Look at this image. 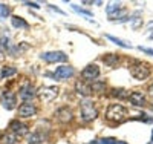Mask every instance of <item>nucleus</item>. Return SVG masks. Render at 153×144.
Wrapping results in <instances>:
<instances>
[{"instance_id": "nucleus-3", "label": "nucleus", "mask_w": 153, "mask_h": 144, "mask_svg": "<svg viewBox=\"0 0 153 144\" xmlns=\"http://www.w3.org/2000/svg\"><path fill=\"white\" fill-rule=\"evenodd\" d=\"M130 74H132L133 78H136V80H146L150 75V69L147 68V64L136 61L130 66Z\"/></svg>"}, {"instance_id": "nucleus-29", "label": "nucleus", "mask_w": 153, "mask_h": 144, "mask_svg": "<svg viewBox=\"0 0 153 144\" xmlns=\"http://www.w3.org/2000/svg\"><path fill=\"white\" fill-rule=\"evenodd\" d=\"M149 95H150V97L153 98V84H152V86L149 87Z\"/></svg>"}, {"instance_id": "nucleus-17", "label": "nucleus", "mask_w": 153, "mask_h": 144, "mask_svg": "<svg viewBox=\"0 0 153 144\" xmlns=\"http://www.w3.org/2000/svg\"><path fill=\"white\" fill-rule=\"evenodd\" d=\"M0 144H17V140L14 135L11 134H5L0 137Z\"/></svg>"}, {"instance_id": "nucleus-5", "label": "nucleus", "mask_w": 153, "mask_h": 144, "mask_svg": "<svg viewBox=\"0 0 153 144\" xmlns=\"http://www.w3.org/2000/svg\"><path fill=\"white\" fill-rule=\"evenodd\" d=\"M16 104H17L16 94L11 92V90H3V94H2V106L6 110H12L16 107Z\"/></svg>"}, {"instance_id": "nucleus-14", "label": "nucleus", "mask_w": 153, "mask_h": 144, "mask_svg": "<svg viewBox=\"0 0 153 144\" xmlns=\"http://www.w3.org/2000/svg\"><path fill=\"white\" fill-rule=\"evenodd\" d=\"M45 143H46V137L42 135V134H38V132L31 134L28 137V144H45Z\"/></svg>"}, {"instance_id": "nucleus-25", "label": "nucleus", "mask_w": 153, "mask_h": 144, "mask_svg": "<svg viewBox=\"0 0 153 144\" xmlns=\"http://www.w3.org/2000/svg\"><path fill=\"white\" fill-rule=\"evenodd\" d=\"M104 87H106L104 83H95V84H92V89L94 90H103Z\"/></svg>"}, {"instance_id": "nucleus-1", "label": "nucleus", "mask_w": 153, "mask_h": 144, "mask_svg": "<svg viewBox=\"0 0 153 144\" xmlns=\"http://www.w3.org/2000/svg\"><path fill=\"white\" fill-rule=\"evenodd\" d=\"M126 115H127V110L124 106H121V104H110L107 112H106V118L109 121L121 123V121H124Z\"/></svg>"}, {"instance_id": "nucleus-18", "label": "nucleus", "mask_w": 153, "mask_h": 144, "mask_svg": "<svg viewBox=\"0 0 153 144\" xmlns=\"http://www.w3.org/2000/svg\"><path fill=\"white\" fill-rule=\"evenodd\" d=\"M76 90H78V94L83 95V97H87L91 94V87L86 86L84 83H76Z\"/></svg>"}, {"instance_id": "nucleus-21", "label": "nucleus", "mask_w": 153, "mask_h": 144, "mask_svg": "<svg viewBox=\"0 0 153 144\" xmlns=\"http://www.w3.org/2000/svg\"><path fill=\"white\" fill-rule=\"evenodd\" d=\"M8 16H9V8H8L6 5H2V3H0V19L5 20Z\"/></svg>"}, {"instance_id": "nucleus-7", "label": "nucleus", "mask_w": 153, "mask_h": 144, "mask_svg": "<svg viewBox=\"0 0 153 144\" xmlns=\"http://www.w3.org/2000/svg\"><path fill=\"white\" fill-rule=\"evenodd\" d=\"M72 75H74V69L71 66H60L55 69V74H54L57 80H68Z\"/></svg>"}, {"instance_id": "nucleus-13", "label": "nucleus", "mask_w": 153, "mask_h": 144, "mask_svg": "<svg viewBox=\"0 0 153 144\" xmlns=\"http://www.w3.org/2000/svg\"><path fill=\"white\" fill-rule=\"evenodd\" d=\"M57 116H58L60 121L68 123V121L72 120V112H71V109H68V107H61V109L57 110Z\"/></svg>"}, {"instance_id": "nucleus-19", "label": "nucleus", "mask_w": 153, "mask_h": 144, "mask_svg": "<svg viewBox=\"0 0 153 144\" xmlns=\"http://www.w3.org/2000/svg\"><path fill=\"white\" fill-rule=\"evenodd\" d=\"M107 38H109L110 42H113L115 45L121 46V48H132V45H130V43H127V42H123L121 38H117V37H113V35H107Z\"/></svg>"}, {"instance_id": "nucleus-27", "label": "nucleus", "mask_w": 153, "mask_h": 144, "mask_svg": "<svg viewBox=\"0 0 153 144\" xmlns=\"http://www.w3.org/2000/svg\"><path fill=\"white\" fill-rule=\"evenodd\" d=\"M139 49H141L143 52H147V54L153 55V49H149V48H141V46H139Z\"/></svg>"}, {"instance_id": "nucleus-23", "label": "nucleus", "mask_w": 153, "mask_h": 144, "mask_svg": "<svg viewBox=\"0 0 153 144\" xmlns=\"http://www.w3.org/2000/svg\"><path fill=\"white\" fill-rule=\"evenodd\" d=\"M120 6H121V3H110V5L107 6V14H110V16H112V12H113L115 9L118 11V9H120Z\"/></svg>"}, {"instance_id": "nucleus-16", "label": "nucleus", "mask_w": 153, "mask_h": 144, "mask_svg": "<svg viewBox=\"0 0 153 144\" xmlns=\"http://www.w3.org/2000/svg\"><path fill=\"white\" fill-rule=\"evenodd\" d=\"M16 74H17V69H16V68H12V66H5V68H2L0 77H2V78H8V77H12V75H16Z\"/></svg>"}, {"instance_id": "nucleus-20", "label": "nucleus", "mask_w": 153, "mask_h": 144, "mask_svg": "<svg viewBox=\"0 0 153 144\" xmlns=\"http://www.w3.org/2000/svg\"><path fill=\"white\" fill-rule=\"evenodd\" d=\"M113 95L115 97H120V98H129V92L127 90H124V89H115L113 90Z\"/></svg>"}, {"instance_id": "nucleus-26", "label": "nucleus", "mask_w": 153, "mask_h": 144, "mask_svg": "<svg viewBox=\"0 0 153 144\" xmlns=\"http://www.w3.org/2000/svg\"><path fill=\"white\" fill-rule=\"evenodd\" d=\"M101 144H118V143L113 138H104V140H101Z\"/></svg>"}, {"instance_id": "nucleus-9", "label": "nucleus", "mask_w": 153, "mask_h": 144, "mask_svg": "<svg viewBox=\"0 0 153 144\" xmlns=\"http://www.w3.org/2000/svg\"><path fill=\"white\" fill-rule=\"evenodd\" d=\"M35 112H37V109L31 103H23L19 107V115L22 116V118H29V116L35 115Z\"/></svg>"}, {"instance_id": "nucleus-6", "label": "nucleus", "mask_w": 153, "mask_h": 144, "mask_svg": "<svg viewBox=\"0 0 153 144\" xmlns=\"http://www.w3.org/2000/svg\"><path fill=\"white\" fill-rule=\"evenodd\" d=\"M40 98L46 103H51L52 100H55V97L58 95V87L55 86H46L43 89H40V92H38Z\"/></svg>"}, {"instance_id": "nucleus-22", "label": "nucleus", "mask_w": 153, "mask_h": 144, "mask_svg": "<svg viewBox=\"0 0 153 144\" xmlns=\"http://www.w3.org/2000/svg\"><path fill=\"white\" fill-rule=\"evenodd\" d=\"M117 61H118V57H117V55H112V54H110L109 57H106V58H104V63H106V64H109V66H113V64L117 63Z\"/></svg>"}, {"instance_id": "nucleus-4", "label": "nucleus", "mask_w": 153, "mask_h": 144, "mask_svg": "<svg viewBox=\"0 0 153 144\" xmlns=\"http://www.w3.org/2000/svg\"><path fill=\"white\" fill-rule=\"evenodd\" d=\"M42 60L48 61V63H60V61H66L68 55L61 51H55V52H45V54L40 55Z\"/></svg>"}, {"instance_id": "nucleus-11", "label": "nucleus", "mask_w": 153, "mask_h": 144, "mask_svg": "<svg viewBox=\"0 0 153 144\" xmlns=\"http://www.w3.org/2000/svg\"><path fill=\"white\" fill-rule=\"evenodd\" d=\"M98 75H100V69L97 64H89L83 71V78H86V80H95V78H98Z\"/></svg>"}, {"instance_id": "nucleus-12", "label": "nucleus", "mask_w": 153, "mask_h": 144, "mask_svg": "<svg viewBox=\"0 0 153 144\" xmlns=\"http://www.w3.org/2000/svg\"><path fill=\"white\" fill-rule=\"evenodd\" d=\"M129 101L133 104V106H144V104H146L144 95L141 92H132L129 95Z\"/></svg>"}, {"instance_id": "nucleus-8", "label": "nucleus", "mask_w": 153, "mask_h": 144, "mask_svg": "<svg viewBox=\"0 0 153 144\" xmlns=\"http://www.w3.org/2000/svg\"><path fill=\"white\" fill-rule=\"evenodd\" d=\"M9 129H11L16 135H19V137L28 134V126L23 124V123H20L19 120H12V121L9 123Z\"/></svg>"}, {"instance_id": "nucleus-15", "label": "nucleus", "mask_w": 153, "mask_h": 144, "mask_svg": "<svg viewBox=\"0 0 153 144\" xmlns=\"http://www.w3.org/2000/svg\"><path fill=\"white\" fill-rule=\"evenodd\" d=\"M11 22H12V26L14 28H22V29H26L28 28V23L25 22L22 17H19V16H14L11 19Z\"/></svg>"}, {"instance_id": "nucleus-28", "label": "nucleus", "mask_w": 153, "mask_h": 144, "mask_svg": "<svg viewBox=\"0 0 153 144\" xmlns=\"http://www.w3.org/2000/svg\"><path fill=\"white\" fill-rule=\"evenodd\" d=\"M26 5H28V6H32V8H40L37 3H31V2H26Z\"/></svg>"}, {"instance_id": "nucleus-10", "label": "nucleus", "mask_w": 153, "mask_h": 144, "mask_svg": "<svg viewBox=\"0 0 153 144\" xmlns=\"http://www.w3.org/2000/svg\"><path fill=\"white\" fill-rule=\"evenodd\" d=\"M35 97V87L32 84H25L20 90V98L25 101V103H28L29 100H32Z\"/></svg>"}, {"instance_id": "nucleus-24", "label": "nucleus", "mask_w": 153, "mask_h": 144, "mask_svg": "<svg viewBox=\"0 0 153 144\" xmlns=\"http://www.w3.org/2000/svg\"><path fill=\"white\" fill-rule=\"evenodd\" d=\"M72 8L76 11V12H81V14H84V16H87V17H92V12L91 11H86V9H81V8H78V6H75V5H72Z\"/></svg>"}, {"instance_id": "nucleus-2", "label": "nucleus", "mask_w": 153, "mask_h": 144, "mask_svg": "<svg viewBox=\"0 0 153 144\" xmlns=\"http://www.w3.org/2000/svg\"><path fill=\"white\" fill-rule=\"evenodd\" d=\"M97 109H95V104L92 100H84L81 103V116H83V120L84 121H92L94 118H97Z\"/></svg>"}, {"instance_id": "nucleus-30", "label": "nucleus", "mask_w": 153, "mask_h": 144, "mask_svg": "<svg viewBox=\"0 0 153 144\" xmlns=\"http://www.w3.org/2000/svg\"><path fill=\"white\" fill-rule=\"evenodd\" d=\"M152 141H153V132H152Z\"/></svg>"}]
</instances>
